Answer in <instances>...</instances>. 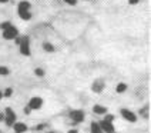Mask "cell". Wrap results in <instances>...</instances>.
Masks as SVG:
<instances>
[{"mask_svg": "<svg viewBox=\"0 0 151 133\" xmlns=\"http://www.w3.org/2000/svg\"><path fill=\"white\" fill-rule=\"evenodd\" d=\"M30 7H32V4H30V1H27V0H22V1L17 4V13H19V16L22 17L23 20H30V19H32Z\"/></svg>", "mask_w": 151, "mask_h": 133, "instance_id": "6da1fadb", "label": "cell"}, {"mask_svg": "<svg viewBox=\"0 0 151 133\" xmlns=\"http://www.w3.org/2000/svg\"><path fill=\"white\" fill-rule=\"evenodd\" d=\"M19 46H20V53L23 56H30V39H29V36H23L19 40Z\"/></svg>", "mask_w": 151, "mask_h": 133, "instance_id": "7a4b0ae2", "label": "cell"}, {"mask_svg": "<svg viewBox=\"0 0 151 133\" xmlns=\"http://www.w3.org/2000/svg\"><path fill=\"white\" fill-rule=\"evenodd\" d=\"M4 122H6L7 126H13L17 122V116L13 109H10V108L4 109Z\"/></svg>", "mask_w": 151, "mask_h": 133, "instance_id": "3957f363", "label": "cell"}, {"mask_svg": "<svg viewBox=\"0 0 151 133\" xmlns=\"http://www.w3.org/2000/svg\"><path fill=\"white\" fill-rule=\"evenodd\" d=\"M17 36H19V30H17L16 26L10 25L3 30V37L7 39V40H14V39H17Z\"/></svg>", "mask_w": 151, "mask_h": 133, "instance_id": "277c9868", "label": "cell"}, {"mask_svg": "<svg viewBox=\"0 0 151 133\" xmlns=\"http://www.w3.org/2000/svg\"><path fill=\"white\" fill-rule=\"evenodd\" d=\"M68 116H70V119H71L74 123H81L84 120V117H86V115H84L83 110H71V112L68 113Z\"/></svg>", "mask_w": 151, "mask_h": 133, "instance_id": "5b68a950", "label": "cell"}, {"mask_svg": "<svg viewBox=\"0 0 151 133\" xmlns=\"http://www.w3.org/2000/svg\"><path fill=\"white\" fill-rule=\"evenodd\" d=\"M120 113H121V116L124 117L127 122H130V123H134L135 120H137V115H135L133 110H130V109H121Z\"/></svg>", "mask_w": 151, "mask_h": 133, "instance_id": "8992f818", "label": "cell"}, {"mask_svg": "<svg viewBox=\"0 0 151 133\" xmlns=\"http://www.w3.org/2000/svg\"><path fill=\"white\" fill-rule=\"evenodd\" d=\"M42 106H43V99L39 97V96L32 97L30 102H29V109H30V110H39Z\"/></svg>", "mask_w": 151, "mask_h": 133, "instance_id": "52a82bcc", "label": "cell"}, {"mask_svg": "<svg viewBox=\"0 0 151 133\" xmlns=\"http://www.w3.org/2000/svg\"><path fill=\"white\" fill-rule=\"evenodd\" d=\"M99 125H100V129L101 132H114V125H113V122H109V120H106V119H103L101 122H99Z\"/></svg>", "mask_w": 151, "mask_h": 133, "instance_id": "ba28073f", "label": "cell"}, {"mask_svg": "<svg viewBox=\"0 0 151 133\" xmlns=\"http://www.w3.org/2000/svg\"><path fill=\"white\" fill-rule=\"evenodd\" d=\"M104 86H106V83H104L101 79H97V80L91 84V90L94 92V93H101V92L104 90Z\"/></svg>", "mask_w": 151, "mask_h": 133, "instance_id": "9c48e42d", "label": "cell"}, {"mask_svg": "<svg viewBox=\"0 0 151 133\" xmlns=\"http://www.w3.org/2000/svg\"><path fill=\"white\" fill-rule=\"evenodd\" d=\"M13 129H14L16 133H24L26 130H27V125H26V123H22V122H16V123L13 125Z\"/></svg>", "mask_w": 151, "mask_h": 133, "instance_id": "30bf717a", "label": "cell"}, {"mask_svg": "<svg viewBox=\"0 0 151 133\" xmlns=\"http://www.w3.org/2000/svg\"><path fill=\"white\" fill-rule=\"evenodd\" d=\"M93 112L96 115H106L107 113V108L106 106H101V105H94L93 106Z\"/></svg>", "mask_w": 151, "mask_h": 133, "instance_id": "8fae6325", "label": "cell"}, {"mask_svg": "<svg viewBox=\"0 0 151 133\" xmlns=\"http://www.w3.org/2000/svg\"><path fill=\"white\" fill-rule=\"evenodd\" d=\"M90 130L91 133H103L100 129V125H99V122H93L91 125H90Z\"/></svg>", "mask_w": 151, "mask_h": 133, "instance_id": "7c38bea8", "label": "cell"}, {"mask_svg": "<svg viewBox=\"0 0 151 133\" xmlns=\"http://www.w3.org/2000/svg\"><path fill=\"white\" fill-rule=\"evenodd\" d=\"M43 49L46 50V52H49V53H53L54 52V46L50 42H44L43 43Z\"/></svg>", "mask_w": 151, "mask_h": 133, "instance_id": "4fadbf2b", "label": "cell"}, {"mask_svg": "<svg viewBox=\"0 0 151 133\" xmlns=\"http://www.w3.org/2000/svg\"><path fill=\"white\" fill-rule=\"evenodd\" d=\"M127 90V84L126 83H118L117 87H116V92L117 93H124Z\"/></svg>", "mask_w": 151, "mask_h": 133, "instance_id": "5bb4252c", "label": "cell"}, {"mask_svg": "<svg viewBox=\"0 0 151 133\" xmlns=\"http://www.w3.org/2000/svg\"><path fill=\"white\" fill-rule=\"evenodd\" d=\"M10 73V70H9L6 66H0V76H7Z\"/></svg>", "mask_w": 151, "mask_h": 133, "instance_id": "9a60e30c", "label": "cell"}, {"mask_svg": "<svg viewBox=\"0 0 151 133\" xmlns=\"http://www.w3.org/2000/svg\"><path fill=\"white\" fill-rule=\"evenodd\" d=\"M12 94H13V89H12V87H7V89L4 90V93H3V96H6V97L12 96Z\"/></svg>", "mask_w": 151, "mask_h": 133, "instance_id": "2e32d148", "label": "cell"}, {"mask_svg": "<svg viewBox=\"0 0 151 133\" xmlns=\"http://www.w3.org/2000/svg\"><path fill=\"white\" fill-rule=\"evenodd\" d=\"M34 73L39 76V77H43V76H44V70H43V69H36Z\"/></svg>", "mask_w": 151, "mask_h": 133, "instance_id": "e0dca14e", "label": "cell"}, {"mask_svg": "<svg viewBox=\"0 0 151 133\" xmlns=\"http://www.w3.org/2000/svg\"><path fill=\"white\" fill-rule=\"evenodd\" d=\"M10 25H12L10 22H6V23H1V25H0V27H1V30H4V29H6V27H9Z\"/></svg>", "mask_w": 151, "mask_h": 133, "instance_id": "ac0fdd59", "label": "cell"}, {"mask_svg": "<svg viewBox=\"0 0 151 133\" xmlns=\"http://www.w3.org/2000/svg\"><path fill=\"white\" fill-rule=\"evenodd\" d=\"M67 4H70V6H74V4H77V0H64Z\"/></svg>", "mask_w": 151, "mask_h": 133, "instance_id": "d6986e66", "label": "cell"}, {"mask_svg": "<svg viewBox=\"0 0 151 133\" xmlns=\"http://www.w3.org/2000/svg\"><path fill=\"white\" fill-rule=\"evenodd\" d=\"M106 120L111 122V120H114V116H113V115H109V116H106Z\"/></svg>", "mask_w": 151, "mask_h": 133, "instance_id": "ffe728a7", "label": "cell"}, {"mask_svg": "<svg viewBox=\"0 0 151 133\" xmlns=\"http://www.w3.org/2000/svg\"><path fill=\"white\" fill-rule=\"evenodd\" d=\"M138 1H140V0H128V3H130V4H137Z\"/></svg>", "mask_w": 151, "mask_h": 133, "instance_id": "44dd1931", "label": "cell"}, {"mask_svg": "<svg viewBox=\"0 0 151 133\" xmlns=\"http://www.w3.org/2000/svg\"><path fill=\"white\" fill-rule=\"evenodd\" d=\"M30 112H32V110H30V109H29V106H27V108L24 109V113H26V115H30Z\"/></svg>", "mask_w": 151, "mask_h": 133, "instance_id": "7402d4cb", "label": "cell"}, {"mask_svg": "<svg viewBox=\"0 0 151 133\" xmlns=\"http://www.w3.org/2000/svg\"><path fill=\"white\" fill-rule=\"evenodd\" d=\"M4 119V113H0V120H3Z\"/></svg>", "mask_w": 151, "mask_h": 133, "instance_id": "603a6c76", "label": "cell"}, {"mask_svg": "<svg viewBox=\"0 0 151 133\" xmlns=\"http://www.w3.org/2000/svg\"><path fill=\"white\" fill-rule=\"evenodd\" d=\"M9 0H0V3H7Z\"/></svg>", "mask_w": 151, "mask_h": 133, "instance_id": "cb8c5ba5", "label": "cell"}, {"mask_svg": "<svg viewBox=\"0 0 151 133\" xmlns=\"http://www.w3.org/2000/svg\"><path fill=\"white\" fill-rule=\"evenodd\" d=\"M3 99V93H1V92H0V100Z\"/></svg>", "mask_w": 151, "mask_h": 133, "instance_id": "d4e9b609", "label": "cell"}, {"mask_svg": "<svg viewBox=\"0 0 151 133\" xmlns=\"http://www.w3.org/2000/svg\"><path fill=\"white\" fill-rule=\"evenodd\" d=\"M68 133H77V130H70Z\"/></svg>", "mask_w": 151, "mask_h": 133, "instance_id": "484cf974", "label": "cell"}, {"mask_svg": "<svg viewBox=\"0 0 151 133\" xmlns=\"http://www.w3.org/2000/svg\"><path fill=\"white\" fill-rule=\"evenodd\" d=\"M109 133H116V132H109Z\"/></svg>", "mask_w": 151, "mask_h": 133, "instance_id": "4316f807", "label": "cell"}, {"mask_svg": "<svg viewBox=\"0 0 151 133\" xmlns=\"http://www.w3.org/2000/svg\"><path fill=\"white\" fill-rule=\"evenodd\" d=\"M49 133H54V132H49Z\"/></svg>", "mask_w": 151, "mask_h": 133, "instance_id": "83f0119b", "label": "cell"}, {"mask_svg": "<svg viewBox=\"0 0 151 133\" xmlns=\"http://www.w3.org/2000/svg\"><path fill=\"white\" fill-rule=\"evenodd\" d=\"M14 133H16V132H14Z\"/></svg>", "mask_w": 151, "mask_h": 133, "instance_id": "f1b7e54d", "label": "cell"}, {"mask_svg": "<svg viewBox=\"0 0 151 133\" xmlns=\"http://www.w3.org/2000/svg\"><path fill=\"white\" fill-rule=\"evenodd\" d=\"M0 133H1V132H0Z\"/></svg>", "mask_w": 151, "mask_h": 133, "instance_id": "f546056e", "label": "cell"}]
</instances>
